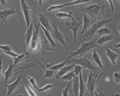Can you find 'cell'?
Here are the masks:
<instances>
[{"instance_id":"6da1fadb","label":"cell","mask_w":120,"mask_h":96,"mask_svg":"<svg viewBox=\"0 0 120 96\" xmlns=\"http://www.w3.org/2000/svg\"><path fill=\"white\" fill-rule=\"evenodd\" d=\"M105 5L102 4L100 0H90L83 5L80 11L88 15L94 21L99 20L102 14L105 13Z\"/></svg>"},{"instance_id":"7a4b0ae2","label":"cell","mask_w":120,"mask_h":96,"mask_svg":"<svg viewBox=\"0 0 120 96\" xmlns=\"http://www.w3.org/2000/svg\"><path fill=\"white\" fill-rule=\"evenodd\" d=\"M99 38H96L89 41L83 42L80 38V40L81 43V46L80 48L74 52H69L65 54L69 55V57L65 61L70 60L71 58L75 56L79 55V58L83 57L85 54L89 52H90L92 49L99 47V46L96 43V41Z\"/></svg>"},{"instance_id":"3957f363","label":"cell","mask_w":120,"mask_h":96,"mask_svg":"<svg viewBox=\"0 0 120 96\" xmlns=\"http://www.w3.org/2000/svg\"><path fill=\"white\" fill-rule=\"evenodd\" d=\"M104 72L99 73V72L88 71V80L86 85V91L93 96L94 92L98 90V86Z\"/></svg>"},{"instance_id":"277c9868","label":"cell","mask_w":120,"mask_h":96,"mask_svg":"<svg viewBox=\"0 0 120 96\" xmlns=\"http://www.w3.org/2000/svg\"><path fill=\"white\" fill-rule=\"evenodd\" d=\"M112 19L113 18L108 19H100L99 20L96 21L95 23L92 25L89 29L84 33L83 36L81 38V40L83 42H84L85 40L88 41L90 40L95 33H96L100 29L106 24L111 22Z\"/></svg>"},{"instance_id":"5b68a950","label":"cell","mask_w":120,"mask_h":96,"mask_svg":"<svg viewBox=\"0 0 120 96\" xmlns=\"http://www.w3.org/2000/svg\"><path fill=\"white\" fill-rule=\"evenodd\" d=\"M66 61H68V63H71L76 65H79L83 68V69H89V71L94 72L97 71L98 69H100L99 68L94 66L85 55L78 59H70Z\"/></svg>"},{"instance_id":"8992f818","label":"cell","mask_w":120,"mask_h":96,"mask_svg":"<svg viewBox=\"0 0 120 96\" xmlns=\"http://www.w3.org/2000/svg\"><path fill=\"white\" fill-rule=\"evenodd\" d=\"M53 29L51 32V35L58 42H60L67 49L65 40L68 41V38L64 37L62 34L59 31L58 29V25L57 23L53 22L52 24Z\"/></svg>"},{"instance_id":"52a82bcc","label":"cell","mask_w":120,"mask_h":96,"mask_svg":"<svg viewBox=\"0 0 120 96\" xmlns=\"http://www.w3.org/2000/svg\"><path fill=\"white\" fill-rule=\"evenodd\" d=\"M25 69H25L23 70H22L21 72H19L21 73L19 74V76L17 78V79L15 82L9 84H4V86L7 88V94L5 96H10L14 91L18 89L21 85L22 77V76L23 72Z\"/></svg>"},{"instance_id":"ba28073f","label":"cell","mask_w":120,"mask_h":96,"mask_svg":"<svg viewBox=\"0 0 120 96\" xmlns=\"http://www.w3.org/2000/svg\"><path fill=\"white\" fill-rule=\"evenodd\" d=\"M83 23V21L81 22H78L75 19L72 20V21H68L65 23V26L67 27V30H70L72 31L74 36V41L75 43L76 42V38L77 36V32L80 26Z\"/></svg>"},{"instance_id":"9c48e42d","label":"cell","mask_w":120,"mask_h":96,"mask_svg":"<svg viewBox=\"0 0 120 96\" xmlns=\"http://www.w3.org/2000/svg\"><path fill=\"white\" fill-rule=\"evenodd\" d=\"M40 27V24L38 25L36 23V21L34 19L33 34H32V37L30 45V49L31 51L35 50L37 47L38 37L39 35Z\"/></svg>"},{"instance_id":"30bf717a","label":"cell","mask_w":120,"mask_h":96,"mask_svg":"<svg viewBox=\"0 0 120 96\" xmlns=\"http://www.w3.org/2000/svg\"><path fill=\"white\" fill-rule=\"evenodd\" d=\"M111 22H109L106 24L96 32L99 36L101 37L104 35L114 34L116 32V28L111 23Z\"/></svg>"},{"instance_id":"8fae6325","label":"cell","mask_w":120,"mask_h":96,"mask_svg":"<svg viewBox=\"0 0 120 96\" xmlns=\"http://www.w3.org/2000/svg\"><path fill=\"white\" fill-rule=\"evenodd\" d=\"M19 12L13 7L11 9H7L3 8V10L0 11V19L2 21V23H4L5 25L8 26L7 22V19L10 15L15 14H19Z\"/></svg>"},{"instance_id":"7c38bea8","label":"cell","mask_w":120,"mask_h":96,"mask_svg":"<svg viewBox=\"0 0 120 96\" xmlns=\"http://www.w3.org/2000/svg\"><path fill=\"white\" fill-rule=\"evenodd\" d=\"M20 2L22 10L26 22L27 30L28 29L31 23L30 11L29 6L27 5L25 1L21 0Z\"/></svg>"},{"instance_id":"4fadbf2b","label":"cell","mask_w":120,"mask_h":96,"mask_svg":"<svg viewBox=\"0 0 120 96\" xmlns=\"http://www.w3.org/2000/svg\"><path fill=\"white\" fill-rule=\"evenodd\" d=\"M38 15H39L40 24L46 30L51 32L52 29L50 25L49 21L47 15L45 14L40 12L38 13Z\"/></svg>"},{"instance_id":"5bb4252c","label":"cell","mask_w":120,"mask_h":96,"mask_svg":"<svg viewBox=\"0 0 120 96\" xmlns=\"http://www.w3.org/2000/svg\"><path fill=\"white\" fill-rule=\"evenodd\" d=\"M34 22V19L32 22H31L29 29L27 30V31H26L25 35L23 37V39L26 43L27 48L28 49L29 48L30 42H31L32 34H33Z\"/></svg>"},{"instance_id":"9a60e30c","label":"cell","mask_w":120,"mask_h":96,"mask_svg":"<svg viewBox=\"0 0 120 96\" xmlns=\"http://www.w3.org/2000/svg\"><path fill=\"white\" fill-rule=\"evenodd\" d=\"M92 59L94 62L98 66H99L101 69L106 72H108V71L103 66V63L104 62L102 61L99 55L95 49H94L92 51Z\"/></svg>"},{"instance_id":"2e32d148","label":"cell","mask_w":120,"mask_h":96,"mask_svg":"<svg viewBox=\"0 0 120 96\" xmlns=\"http://www.w3.org/2000/svg\"><path fill=\"white\" fill-rule=\"evenodd\" d=\"M15 65L14 64L12 63V61L11 60L9 61V65L7 70L5 71L4 73V82L5 84H6L8 82L9 80L13 76L15 75L14 73V68L15 67Z\"/></svg>"},{"instance_id":"e0dca14e","label":"cell","mask_w":120,"mask_h":96,"mask_svg":"<svg viewBox=\"0 0 120 96\" xmlns=\"http://www.w3.org/2000/svg\"><path fill=\"white\" fill-rule=\"evenodd\" d=\"M105 48L106 50L105 54L108 57L112 64L114 65H116V61L118 57V54L110 50L107 46H105Z\"/></svg>"},{"instance_id":"ac0fdd59","label":"cell","mask_w":120,"mask_h":96,"mask_svg":"<svg viewBox=\"0 0 120 96\" xmlns=\"http://www.w3.org/2000/svg\"><path fill=\"white\" fill-rule=\"evenodd\" d=\"M75 64H72L68 66H64L58 72L56 75V78L57 80L59 79L60 78L67 74V73L69 72L71 69L75 67Z\"/></svg>"},{"instance_id":"d6986e66","label":"cell","mask_w":120,"mask_h":96,"mask_svg":"<svg viewBox=\"0 0 120 96\" xmlns=\"http://www.w3.org/2000/svg\"><path fill=\"white\" fill-rule=\"evenodd\" d=\"M114 40V34H112L109 35H104L101 36L96 41V43L99 46H102L104 44L107 42Z\"/></svg>"},{"instance_id":"ffe728a7","label":"cell","mask_w":120,"mask_h":96,"mask_svg":"<svg viewBox=\"0 0 120 96\" xmlns=\"http://www.w3.org/2000/svg\"><path fill=\"white\" fill-rule=\"evenodd\" d=\"M83 22V27L81 32V34H84L89 28L91 23V20L89 18L88 15L86 13H83L82 15Z\"/></svg>"},{"instance_id":"44dd1931","label":"cell","mask_w":120,"mask_h":96,"mask_svg":"<svg viewBox=\"0 0 120 96\" xmlns=\"http://www.w3.org/2000/svg\"><path fill=\"white\" fill-rule=\"evenodd\" d=\"M72 83H73L72 92L73 96H78L79 91V76H75Z\"/></svg>"},{"instance_id":"7402d4cb","label":"cell","mask_w":120,"mask_h":96,"mask_svg":"<svg viewBox=\"0 0 120 96\" xmlns=\"http://www.w3.org/2000/svg\"><path fill=\"white\" fill-rule=\"evenodd\" d=\"M40 27L43 30L44 32V34H45V36L46 37V38L48 40L49 42H50L51 45L53 46L54 48H58V46H57V45L54 42L52 38V37L51 34L50 33L49 31L46 30L45 28L40 23Z\"/></svg>"},{"instance_id":"603a6c76","label":"cell","mask_w":120,"mask_h":96,"mask_svg":"<svg viewBox=\"0 0 120 96\" xmlns=\"http://www.w3.org/2000/svg\"><path fill=\"white\" fill-rule=\"evenodd\" d=\"M79 96H84V94H85L86 90V87L83 79L82 71L79 74Z\"/></svg>"},{"instance_id":"cb8c5ba5","label":"cell","mask_w":120,"mask_h":96,"mask_svg":"<svg viewBox=\"0 0 120 96\" xmlns=\"http://www.w3.org/2000/svg\"><path fill=\"white\" fill-rule=\"evenodd\" d=\"M73 12L71 11L67 12H59L56 13V16L57 17L59 20L61 19H72V20L75 19L72 16Z\"/></svg>"},{"instance_id":"d4e9b609","label":"cell","mask_w":120,"mask_h":96,"mask_svg":"<svg viewBox=\"0 0 120 96\" xmlns=\"http://www.w3.org/2000/svg\"><path fill=\"white\" fill-rule=\"evenodd\" d=\"M70 5H72L71 2L70 3H66L63 4L52 5L49 8H48V11L49 12H52L54 11L61 9L64 7H65L67 6H70Z\"/></svg>"},{"instance_id":"484cf974","label":"cell","mask_w":120,"mask_h":96,"mask_svg":"<svg viewBox=\"0 0 120 96\" xmlns=\"http://www.w3.org/2000/svg\"><path fill=\"white\" fill-rule=\"evenodd\" d=\"M75 76L74 72L73 71L67 73V74L60 78L59 79L61 81H68L72 82Z\"/></svg>"},{"instance_id":"4316f807","label":"cell","mask_w":120,"mask_h":96,"mask_svg":"<svg viewBox=\"0 0 120 96\" xmlns=\"http://www.w3.org/2000/svg\"><path fill=\"white\" fill-rule=\"evenodd\" d=\"M67 63H68V61H65L63 62L50 67L49 68V69L54 71L59 70L62 69L64 66H65V64Z\"/></svg>"},{"instance_id":"83f0119b","label":"cell","mask_w":120,"mask_h":96,"mask_svg":"<svg viewBox=\"0 0 120 96\" xmlns=\"http://www.w3.org/2000/svg\"><path fill=\"white\" fill-rule=\"evenodd\" d=\"M114 82L116 84H120V72L118 70H115L112 75Z\"/></svg>"},{"instance_id":"f1b7e54d","label":"cell","mask_w":120,"mask_h":96,"mask_svg":"<svg viewBox=\"0 0 120 96\" xmlns=\"http://www.w3.org/2000/svg\"><path fill=\"white\" fill-rule=\"evenodd\" d=\"M54 73H55L54 71L46 69L44 75L43 76V77L44 78L50 79L52 77Z\"/></svg>"},{"instance_id":"f546056e","label":"cell","mask_w":120,"mask_h":96,"mask_svg":"<svg viewBox=\"0 0 120 96\" xmlns=\"http://www.w3.org/2000/svg\"><path fill=\"white\" fill-rule=\"evenodd\" d=\"M72 82H69L67 84L66 87L63 90H60V92L62 93V96H69V90L70 86L71 85Z\"/></svg>"},{"instance_id":"4dcf8cb0","label":"cell","mask_w":120,"mask_h":96,"mask_svg":"<svg viewBox=\"0 0 120 96\" xmlns=\"http://www.w3.org/2000/svg\"><path fill=\"white\" fill-rule=\"evenodd\" d=\"M55 86V84H46V85L44 87L41 88H40L38 90L39 92H42V93H44L45 92L48 91L49 90L52 88L53 87Z\"/></svg>"},{"instance_id":"1f68e13d","label":"cell","mask_w":120,"mask_h":96,"mask_svg":"<svg viewBox=\"0 0 120 96\" xmlns=\"http://www.w3.org/2000/svg\"><path fill=\"white\" fill-rule=\"evenodd\" d=\"M26 55L25 54H22L18 55L17 57L13 58V61H14V65L15 66L17 65L18 63L20 62L22 60L24 57H25Z\"/></svg>"},{"instance_id":"d6a6232c","label":"cell","mask_w":120,"mask_h":96,"mask_svg":"<svg viewBox=\"0 0 120 96\" xmlns=\"http://www.w3.org/2000/svg\"><path fill=\"white\" fill-rule=\"evenodd\" d=\"M27 78H28V79L29 80V82L32 85V87H33L34 88L38 91L39 89L38 88V86H37L34 77H31L30 76H29L27 77Z\"/></svg>"},{"instance_id":"836d02e7","label":"cell","mask_w":120,"mask_h":96,"mask_svg":"<svg viewBox=\"0 0 120 96\" xmlns=\"http://www.w3.org/2000/svg\"><path fill=\"white\" fill-rule=\"evenodd\" d=\"M83 68L79 65H75V67L74 72L75 75L76 76H78L79 75V74L82 71Z\"/></svg>"},{"instance_id":"e575fe53","label":"cell","mask_w":120,"mask_h":96,"mask_svg":"<svg viewBox=\"0 0 120 96\" xmlns=\"http://www.w3.org/2000/svg\"><path fill=\"white\" fill-rule=\"evenodd\" d=\"M25 88L26 91L30 96H37L36 93L32 90V88L26 84L25 85Z\"/></svg>"},{"instance_id":"d590c367","label":"cell","mask_w":120,"mask_h":96,"mask_svg":"<svg viewBox=\"0 0 120 96\" xmlns=\"http://www.w3.org/2000/svg\"><path fill=\"white\" fill-rule=\"evenodd\" d=\"M116 17V28L120 34V13H116L115 15Z\"/></svg>"},{"instance_id":"8d00e7d4","label":"cell","mask_w":120,"mask_h":96,"mask_svg":"<svg viewBox=\"0 0 120 96\" xmlns=\"http://www.w3.org/2000/svg\"><path fill=\"white\" fill-rule=\"evenodd\" d=\"M3 53L6 54L8 56H10L11 57L13 58H15L18 56L19 55L17 53L13 52L12 51H1Z\"/></svg>"},{"instance_id":"74e56055","label":"cell","mask_w":120,"mask_h":96,"mask_svg":"<svg viewBox=\"0 0 120 96\" xmlns=\"http://www.w3.org/2000/svg\"><path fill=\"white\" fill-rule=\"evenodd\" d=\"M0 49L1 51H12V48L11 46L7 44L4 46L0 45Z\"/></svg>"},{"instance_id":"f35d334b","label":"cell","mask_w":120,"mask_h":96,"mask_svg":"<svg viewBox=\"0 0 120 96\" xmlns=\"http://www.w3.org/2000/svg\"><path fill=\"white\" fill-rule=\"evenodd\" d=\"M3 55H2L0 57V79H1L2 76V69L3 68Z\"/></svg>"},{"instance_id":"ab89813d","label":"cell","mask_w":120,"mask_h":96,"mask_svg":"<svg viewBox=\"0 0 120 96\" xmlns=\"http://www.w3.org/2000/svg\"><path fill=\"white\" fill-rule=\"evenodd\" d=\"M97 92H94V94L95 95V96H106L108 94V93H103L98 89L97 90Z\"/></svg>"},{"instance_id":"60d3db41","label":"cell","mask_w":120,"mask_h":96,"mask_svg":"<svg viewBox=\"0 0 120 96\" xmlns=\"http://www.w3.org/2000/svg\"><path fill=\"white\" fill-rule=\"evenodd\" d=\"M108 2H109V3L110 5V8L109 10V12H114V11L116 10V8L114 7V4H113V3H112V0H108Z\"/></svg>"},{"instance_id":"b9f144b4","label":"cell","mask_w":120,"mask_h":96,"mask_svg":"<svg viewBox=\"0 0 120 96\" xmlns=\"http://www.w3.org/2000/svg\"><path fill=\"white\" fill-rule=\"evenodd\" d=\"M114 47L116 49L120 48V43L115 44L114 45Z\"/></svg>"},{"instance_id":"7bdbcfd3","label":"cell","mask_w":120,"mask_h":96,"mask_svg":"<svg viewBox=\"0 0 120 96\" xmlns=\"http://www.w3.org/2000/svg\"><path fill=\"white\" fill-rule=\"evenodd\" d=\"M6 2V1L5 0H0V4H1L3 5L4 6L5 5Z\"/></svg>"},{"instance_id":"ee69618b","label":"cell","mask_w":120,"mask_h":96,"mask_svg":"<svg viewBox=\"0 0 120 96\" xmlns=\"http://www.w3.org/2000/svg\"><path fill=\"white\" fill-rule=\"evenodd\" d=\"M110 96H120V94L116 93V94H113L110 95Z\"/></svg>"},{"instance_id":"f6af8a7d","label":"cell","mask_w":120,"mask_h":96,"mask_svg":"<svg viewBox=\"0 0 120 96\" xmlns=\"http://www.w3.org/2000/svg\"><path fill=\"white\" fill-rule=\"evenodd\" d=\"M23 96V95H18V96Z\"/></svg>"},{"instance_id":"bcb514c9","label":"cell","mask_w":120,"mask_h":96,"mask_svg":"<svg viewBox=\"0 0 120 96\" xmlns=\"http://www.w3.org/2000/svg\"><path fill=\"white\" fill-rule=\"evenodd\" d=\"M117 2H118L119 4H120V0H117Z\"/></svg>"},{"instance_id":"7dc6e473","label":"cell","mask_w":120,"mask_h":96,"mask_svg":"<svg viewBox=\"0 0 120 96\" xmlns=\"http://www.w3.org/2000/svg\"><path fill=\"white\" fill-rule=\"evenodd\" d=\"M116 67H117V68H119V69H120V67H119V66H116Z\"/></svg>"}]
</instances>
